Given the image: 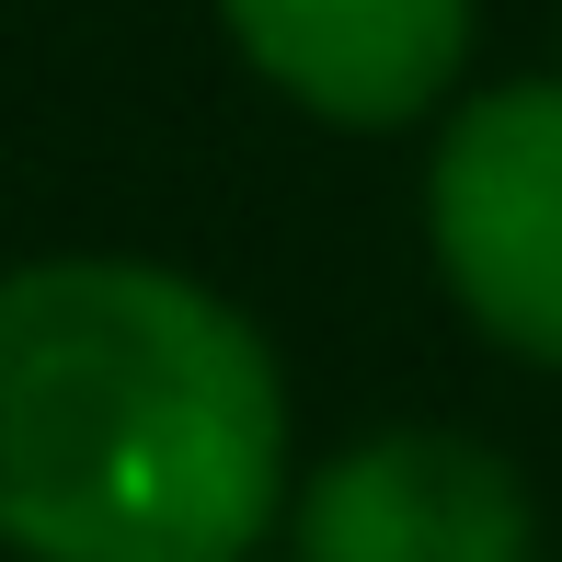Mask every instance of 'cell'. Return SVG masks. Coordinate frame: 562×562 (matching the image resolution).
Returning <instances> with one entry per match:
<instances>
[{
    "instance_id": "7a4b0ae2",
    "label": "cell",
    "mask_w": 562,
    "mask_h": 562,
    "mask_svg": "<svg viewBox=\"0 0 562 562\" xmlns=\"http://www.w3.org/2000/svg\"><path fill=\"white\" fill-rule=\"evenodd\" d=\"M425 229L459 311L494 345L562 368V81H505L448 115Z\"/></svg>"
},
{
    "instance_id": "277c9868",
    "label": "cell",
    "mask_w": 562,
    "mask_h": 562,
    "mask_svg": "<svg viewBox=\"0 0 562 562\" xmlns=\"http://www.w3.org/2000/svg\"><path fill=\"white\" fill-rule=\"evenodd\" d=\"M241 58L334 126H414L471 58V0H218Z\"/></svg>"
},
{
    "instance_id": "3957f363",
    "label": "cell",
    "mask_w": 562,
    "mask_h": 562,
    "mask_svg": "<svg viewBox=\"0 0 562 562\" xmlns=\"http://www.w3.org/2000/svg\"><path fill=\"white\" fill-rule=\"evenodd\" d=\"M288 528L299 562H528L540 540L528 482L482 437H437V425L356 437L345 459H322Z\"/></svg>"
},
{
    "instance_id": "5b68a950",
    "label": "cell",
    "mask_w": 562,
    "mask_h": 562,
    "mask_svg": "<svg viewBox=\"0 0 562 562\" xmlns=\"http://www.w3.org/2000/svg\"><path fill=\"white\" fill-rule=\"evenodd\" d=\"M241 562H252V551H241Z\"/></svg>"
},
{
    "instance_id": "6da1fadb",
    "label": "cell",
    "mask_w": 562,
    "mask_h": 562,
    "mask_svg": "<svg viewBox=\"0 0 562 562\" xmlns=\"http://www.w3.org/2000/svg\"><path fill=\"white\" fill-rule=\"evenodd\" d=\"M288 505V391L218 288L138 252L0 276V551L241 562Z\"/></svg>"
}]
</instances>
